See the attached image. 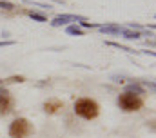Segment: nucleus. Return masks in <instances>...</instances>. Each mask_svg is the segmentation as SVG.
Segmentation results:
<instances>
[{
  "label": "nucleus",
  "mask_w": 156,
  "mask_h": 138,
  "mask_svg": "<svg viewBox=\"0 0 156 138\" xmlns=\"http://www.w3.org/2000/svg\"><path fill=\"white\" fill-rule=\"evenodd\" d=\"M67 34H75V36H83V29L80 26H67Z\"/></svg>",
  "instance_id": "9d476101"
},
{
  "label": "nucleus",
  "mask_w": 156,
  "mask_h": 138,
  "mask_svg": "<svg viewBox=\"0 0 156 138\" xmlns=\"http://www.w3.org/2000/svg\"><path fill=\"white\" fill-rule=\"evenodd\" d=\"M33 133V125L26 118H16L9 125V136L11 138H27Z\"/></svg>",
  "instance_id": "7ed1b4c3"
},
{
  "label": "nucleus",
  "mask_w": 156,
  "mask_h": 138,
  "mask_svg": "<svg viewBox=\"0 0 156 138\" xmlns=\"http://www.w3.org/2000/svg\"><path fill=\"white\" fill-rule=\"evenodd\" d=\"M69 22H87L85 16H80V15H58L51 20V26L53 27H60V26H66Z\"/></svg>",
  "instance_id": "20e7f679"
},
{
  "label": "nucleus",
  "mask_w": 156,
  "mask_h": 138,
  "mask_svg": "<svg viewBox=\"0 0 156 138\" xmlns=\"http://www.w3.org/2000/svg\"><path fill=\"white\" fill-rule=\"evenodd\" d=\"M125 91L127 93H133V95H144V85L142 84H129L127 87H125Z\"/></svg>",
  "instance_id": "6e6552de"
},
{
  "label": "nucleus",
  "mask_w": 156,
  "mask_h": 138,
  "mask_svg": "<svg viewBox=\"0 0 156 138\" xmlns=\"http://www.w3.org/2000/svg\"><path fill=\"white\" fill-rule=\"evenodd\" d=\"M62 105H64V103L60 102L58 98H49L47 102L44 103V111L49 113V114H53V113H56L58 109H62Z\"/></svg>",
  "instance_id": "423d86ee"
},
{
  "label": "nucleus",
  "mask_w": 156,
  "mask_h": 138,
  "mask_svg": "<svg viewBox=\"0 0 156 138\" xmlns=\"http://www.w3.org/2000/svg\"><path fill=\"white\" fill-rule=\"evenodd\" d=\"M111 80H113V82H118V84H122V82L125 80V76H111Z\"/></svg>",
  "instance_id": "dca6fc26"
},
{
  "label": "nucleus",
  "mask_w": 156,
  "mask_h": 138,
  "mask_svg": "<svg viewBox=\"0 0 156 138\" xmlns=\"http://www.w3.org/2000/svg\"><path fill=\"white\" fill-rule=\"evenodd\" d=\"M0 7H2V9H7V11L15 9V5H13L11 2H7V0H0Z\"/></svg>",
  "instance_id": "ddd939ff"
},
{
  "label": "nucleus",
  "mask_w": 156,
  "mask_h": 138,
  "mask_svg": "<svg viewBox=\"0 0 156 138\" xmlns=\"http://www.w3.org/2000/svg\"><path fill=\"white\" fill-rule=\"evenodd\" d=\"M0 85H2V80H0Z\"/></svg>",
  "instance_id": "f3484780"
},
{
  "label": "nucleus",
  "mask_w": 156,
  "mask_h": 138,
  "mask_svg": "<svg viewBox=\"0 0 156 138\" xmlns=\"http://www.w3.org/2000/svg\"><path fill=\"white\" fill-rule=\"evenodd\" d=\"M96 29H100L102 33H107V34H120L123 31V27L116 26V24H104V26H98Z\"/></svg>",
  "instance_id": "0eeeda50"
},
{
  "label": "nucleus",
  "mask_w": 156,
  "mask_h": 138,
  "mask_svg": "<svg viewBox=\"0 0 156 138\" xmlns=\"http://www.w3.org/2000/svg\"><path fill=\"white\" fill-rule=\"evenodd\" d=\"M27 15H29V18H33V20H37V22H45V20H47L45 15L37 13V11H27Z\"/></svg>",
  "instance_id": "9b49d317"
},
{
  "label": "nucleus",
  "mask_w": 156,
  "mask_h": 138,
  "mask_svg": "<svg viewBox=\"0 0 156 138\" xmlns=\"http://www.w3.org/2000/svg\"><path fill=\"white\" fill-rule=\"evenodd\" d=\"M105 45L118 47V49H122V51H127V53H136V51H133V49H129V47H123V45H120V44H116V42H105Z\"/></svg>",
  "instance_id": "f8f14e48"
},
{
  "label": "nucleus",
  "mask_w": 156,
  "mask_h": 138,
  "mask_svg": "<svg viewBox=\"0 0 156 138\" xmlns=\"http://www.w3.org/2000/svg\"><path fill=\"white\" fill-rule=\"evenodd\" d=\"M75 113H76L78 116L85 118V120H93V118L98 116L100 107H98V103L94 102V100H91V98H78L76 102H75Z\"/></svg>",
  "instance_id": "f257e3e1"
},
{
  "label": "nucleus",
  "mask_w": 156,
  "mask_h": 138,
  "mask_svg": "<svg viewBox=\"0 0 156 138\" xmlns=\"http://www.w3.org/2000/svg\"><path fill=\"white\" fill-rule=\"evenodd\" d=\"M24 80H26L24 76H11L9 78V82H24Z\"/></svg>",
  "instance_id": "2eb2a0df"
},
{
  "label": "nucleus",
  "mask_w": 156,
  "mask_h": 138,
  "mask_svg": "<svg viewBox=\"0 0 156 138\" xmlns=\"http://www.w3.org/2000/svg\"><path fill=\"white\" fill-rule=\"evenodd\" d=\"M120 34H123V38H127V40H138L142 34H140V31H134V29H125L123 27V31Z\"/></svg>",
  "instance_id": "1a4fd4ad"
},
{
  "label": "nucleus",
  "mask_w": 156,
  "mask_h": 138,
  "mask_svg": "<svg viewBox=\"0 0 156 138\" xmlns=\"http://www.w3.org/2000/svg\"><path fill=\"white\" fill-rule=\"evenodd\" d=\"M13 107V98H11V93L0 85V116L7 114Z\"/></svg>",
  "instance_id": "39448f33"
},
{
  "label": "nucleus",
  "mask_w": 156,
  "mask_h": 138,
  "mask_svg": "<svg viewBox=\"0 0 156 138\" xmlns=\"http://www.w3.org/2000/svg\"><path fill=\"white\" fill-rule=\"evenodd\" d=\"M144 105V100L140 98V95H133V93H122L118 96V107L125 113H133V111H140V107Z\"/></svg>",
  "instance_id": "f03ea898"
},
{
  "label": "nucleus",
  "mask_w": 156,
  "mask_h": 138,
  "mask_svg": "<svg viewBox=\"0 0 156 138\" xmlns=\"http://www.w3.org/2000/svg\"><path fill=\"white\" fill-rule=\"evenodd\" d=\"M7 45H15V40H4V42H0V47H7Z\"/></svg>",
  "instance_id": "4468645a"
}]
</instances>
